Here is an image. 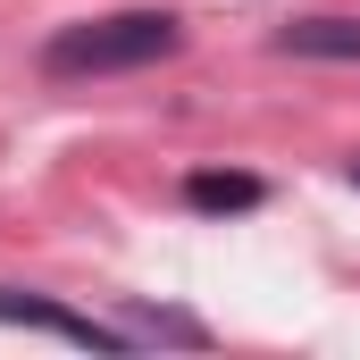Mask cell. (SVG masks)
I'll return each mask as SVG.
<instances>
[{"mask_svg": "<svg viewBox=\"0 0 360 360\" xmlns=\"http://www.w3.org/2000/svg\"><path fill=\"white\" fill-rule=\"evenodd\" d=\"M269 201V176H252V168H193L184 176V210H201V218H252Z\"/></svg>", "mask_w": 360, "mask_h": 360, "instance_id": "4", "label": "cell"}, {"mask_svg": "<svg viewBox=\"0 0 360 360\" xmlns=\"http://www.w3.org/2000/svg\"><path fill=\"white\" fill-rule=\"evenodd\" d=\"M126 327H134V344H184V352H210L218 344L193 310H151V302H126Z\"/></svg>", "mask_w": 360, "mask_h": 360, "instance_id": "5", "label": "cell"}, {"mask_svg": "<svg viewBox=\"0 0 360 360\" xmlns=\"http://www.w3.org/2000/svg\"><path fill=\"white\" fill-rule=\"evenodd\" d=\"M344 176H352V184H360V151H352V160H344Z\"/></svg>", "mask_w": 360, "mask_h": 360, "instance_id": "6", "label": "cell"}, {"mask_svg": "<svg viewBox=\"0 0 360 360\" xmlns=\"http://www.w3.org/2000/svg\"><path fill=\"white\" fill-rule=\"evenodd\" d=\"M276 59H335V68H360V17H293L269 34Z\"/></svg>", "mask_w": 360, "mask_h": 360, "instance_id": "3", "label": "cell"}, {"mask_svg": "<svg viewBox=\"0 0 360 360\" xmlns=\"http://www.w3.org/2000/svg\"><path fill=\"white\" fill-rule=\"evenodd\" d=\"M0 327H34V335H59V344H84V352H143L126 319L109 327V319H84V310H59V302H42V293H25V285H0Z\"/></svg>", "mask_w": 360, "mask_h": 360, "instance_id": "2", "label": "cell"}, {"mask_svg": "<svg viewBox=\"0 0 360 360\" xmlns=\"http://www.w3.org/2000/svg\"><path fill=\"white\" fill-rule=\"evenodd\" d=\"M184 51V17L176 8H117V17H84V25H59L42 42V76L59 84H84V76H134V68H160Z\"/></svg>", "mask_w": 360, "mask_h": 360, "instance_id": "1", "label": "cell"}]
</instances>
